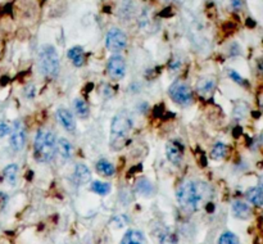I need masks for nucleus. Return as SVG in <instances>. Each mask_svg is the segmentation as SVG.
Instances as JSON below:
<instances>
[{"mask_svg": "<svg viewBox=\"0 0 263 244\" xmlns=\"http://www.w3.org/2000/svg\"><path fill=\"white\" fill-rule=\"evenodd\" d=\"M210 195V188L207 182L185 181L179 186L176 193L180 207L188 212H195L208 201Z\"/></svg>", "mask_w": 263, "mask_h": 244, "instance_id": "f257e3e1", "label": "nucleus"}, {"mask_svg": "<svg viewBox=\"0 0 263 244\" xmlns=\"http://www.w3.org/2000/svg\"><path fill=\"white\" fill-rule=\"evenodd\" d=\"M35 158L40 162H50L56 156L57 139L52 130H40L36 133L34 142Z\"/></svg>", "mask_w": 263, "mask_h": 244, "instance_id": "f03ea898", "label": "nucleus"}, {"mask_svg": "<svg viewBox=\"0 0 263 244\" xmlns=\"http://www.w3.org/2000/svg\"><path fill=\"white\" fill-rule=\"evenodd\" d=\"M37 63L40 68L41 74L48 76V78H54L59 71V56L56 48L53 45H43L39 50L37 56Z\"/></svg>", "mask_w": 263, "mask_h": 244, "instance_id": "7ed1b4c3", "label": "nucleus"}, {"mask_svg": "<svg viewBox=\"0 0 263 244\" xmlns=\"http://www.w3.org/2000/svg\"><path fill=\"white\" fill-rule=\"evenodd\" d=\"M132 118L127 112H120L116 114L111 125L112 146L115 147L116 143H120V146H121V143L125 142L127 135L132 130Z\"/></svg>", "mask_w": 263, "mask_h": 244, "instance_id": "20e7f679", "label": "nucleus"}, {"mask_svg": "<svg viewBox=\"0 0 263 244\" xmlns=\"http://www.w3.org/2000/svg\"><path fill=\"white\" fill-rule=\"evenodd\" d=\"M168 94L172 100L180 105H189L193 103L192 90L183 81H175L168 89Z\"/></svg>", "mask_w": 263, "mask_h": 244, "instance_id": "39448f33", "label": "nucleus"}, {"mask_svg": "<svg viewBox=\"0 0 263 244\" xmlns=\"http://www.w3.org/2000/svg\"><path fill=\"white\" fill-rule=\"evenodd\" d=\"M105 45L109 52H121L127 45V36L120 28H112L105 36Z\"/></svg>", "mask_w": 263, "mask_h": 244, "instance_id": "423d86ee", "label": "nucleus"}, {"mask_svg": "<svg viewBox=\"0 0 263 244\" xmlns=\"http://www.w3.org/2000/svg\"><path fill=\"white\" fill-rule=\"evenodd\" d=\"M26 144V130L22 122L16 121L13 124L12 131H10V147L13 151L19 152L23 149Z\"/></svg>", "mask_w": 263, "mask_h": 244, "instance_id": "0eeeda50", "label": "nucleus"}, {"mask_svg": "<svg viewBox=\"0 0 263 244\" xmlns=\"http://www.w3.org/2000/svg\"><path fill=\"white\" fill-rule=\"evenodd\" d=\"M109 78L113 80H121L126 75V62L121 56H113L109 59L108 66H107Z\"/></svg>", "mask_w": 263, "mask_h": 244, "instance_id": "6e6552de", "label": "nucleus"}, {"mask_svg": "<svg viewBox=\"0 0 263 244\" xmlns=\"http://www.w3.org/2000/svg\"><path fill=\"white\" fill-rule=\"evenodd\" d=\"M166 155L171 163L180 166L184 160V146L179 140H171L166 146Z\"/></svg>", "mask_w": 263, "mask_h": 244, "instance_id": "1a4fd4ad", "label": "nucleus"}, {"mask_svg": "<svg viewBox=\"0 0 263 244\" xmlns=\"http://www.w3.org/2000/svg\"><path fill=\"white\" fill-rule=\"evenodd\" d=\"M57 118H58L59 124L65 127L66 130L69 133H73L76 130V121H74L73 114L66 108H59L57 111Z\"/></svg>", "mask_w": 263, "mask_h": 244, "instance_id": "9d476101", "label": "nucleus"}, {"mask_svg": "<svg viewBox=\"0 0 263 244\" xmlns=\"http://www.w3.org/2000/svg\"><path fill=\"white\" fill-rule=\"evenodd\" d=\"M90 179H91V172H90L89 168L82 163L76 164V167H74V180H76V182L84 185V184H87L90 181Z\"/></svg>", "mask_w": 263, "mask_h": 244, "instance_id": "9b49d317", "label": "nucleus"}, {"mask_svg": "<svg viewBox=\"0 0 263 244\" xmlns=\"http://www.w3.org/2000/svg\"><path fill=\"white\" fill-rule=\"evenodd\" d=\"M57 152L58 155L63 158V160H69L72 157V144L65 138H61V139L57 140Z\"/></svg>", "mask_w": 263, "mask_h": 244, "instance_id": "f8f14e48", "label": "nucleus"}, {"mask_svg": "<svg viewBox=\"0 0 263 244\" xmlns=\"http://www.w3.org/2000/svg\"><path fill=\"white\" fill-rule=\"evenodd\" d=\"M232 213H234V216L238 217V219L245 220L251 216L252 211L251 207H249L247 203H244V202L242 201H236L232 204Z\"/></svg>", "mask_w": 263, "mask_h": 244, "instance_id": "ddd939ff", "label": "nucleus"}, {"mask_svg": "<svg viewBox=\"0 0 263 244\" xmlns=\"http://www.w3.org/2000/svg\"><path fill=\"white\" fill-rule=\"evenodd\" d=\"M121 244H146L144 234L137 230H130L125 234Z\"/></svg>", "mask_w": 263, "mask_h": 244, "instance_id": "4468645a", "label": "nucleus"}, {"mask_svg": "<svg viewBox=\"0 0 263 244\" xmlns=\"http://www.w3.org/2000/svg\"><path fill=\"white\" fill-rule=\"evenodd\" d=\"M67 56H68V58L71 59L72 63H73L76 67H80V66L84 65L85 53H84V49H82L81 47L71 48V49L68 50V53H67Z\"/></svg>", "mask_w": 263, "mask_h": 244, "instance_id": "2eb2a0df", "label": "nucleus"}, {"mask_svg": "<svg viewBox=\"0 0 263 244\" xmlns=\"http://www.w3.org/2000/svg\"><path fill=\"white\" fill-rule=\"evenodd\" d=\"M216 87V81L213 79H201L198 82V86H197V90L201 95H208L214 90Z\"/></svg>", "mask_w": 263, "mask_h": 244, "instance_id": "dca6fc26", "label": "nucleus"}, {"mask_svg": "<svg viewBox=\"0 0 263 244\" xmlns=\"http://www.w3.org/2000/svg\"><path fill=\"white\" fill-rule=\"evenodd\" d=\"M247 199L254 206L263 204V190L261 188H251L247 192Z\"/></svg>", "mask_w": 263, "mask_h": 244, "instance_id": "f3484780", "label": "nucleus"}, {"mask_svg": "<svg viewBox=\"0 0 263 244\" xmlns=\"http://www.w3.org/2000/svg\"><path fill=\"white\" fill-rule=\"evenodd\" d=\"M3 175H4V179L9 182L10 185H16L17 176H18V166L14 163L8 164V166L4 168Z\"/></svg>", "mask_w": 263, "mask_h": 244, "instance_id": "a211bd4d", "label": "nucleus"}, {"mask_svg": "<svg viewBox=\"0 0 263 244\" xmlns=\"http://www.w3.org/2000/svg\"><path fill=\"white\" fill-rule=\"evenodd\" d=\"M96 171L100 173V175H103V176H113L116 172V168L115 166L111 163V162L105 161V160H102V161H99L98 163H96Z\"/></svg>", "mask_w": 263, "mask_h": 244, "instance_id": "6ab92c4d", "label": "nucleus"}, {"mask_svg": "<svg viewBox=\"0 0 263 244\" xmlns=\"http://www.w3.org/2000/svg\"><path fill=\"white\" fill-rule=\"evenodd\" d=\"M227 155V146L226 144H223L221 142H217L216 144L212 148V152H210V157L216 160V161H220L222 158L226 157Z\"/></svg>", "mask_w": 263, "mask_h": 244, "instance_id": "aec40b11", "label": "nucleus"}, {"mask_svg": "<svg viewBox=\"0 0 263 244\" xmlns=\"http://www.w3.org/2000/svg\"><path fill=\"white\" fill-rule=\"evenodd\" d=\"M74 111H76V114H77L80 118H85L89 116V105L85 100L82 99H76L73 103Z\"/></svg>", "mask_w": 263, "mask_h": 244, "instance_id": "412c9836", "label": "nucleus"}, {"mask_svg": "<svg viewBox=\"0 0 263 244\" xmlns=\"http://www.w3.org/2000/svg\"><path fill=\"white\" fill-rule=\"evenodd\" d=\"M91 190H93L94 193H96V194L105 195L111 192V185H109L108 182L94 181L93 184H91Z\"/></svg>", "mask_w": 263, "mask_h": 244, "instance_id": "4be33fe9", "label": "nucleus"}, {"mask_svg": "<svg viewBox=\"0 0 263 244\" xmlns=\"http://www.w3.org/2000/svg\"><path fill=\"white\" fill-rule=\"evenodd\" d=\"M218 244H239V238L234 233L226 232L220 237Z\"/></svg>", "mask_w": 263, "mask_h": 244, "instance_id": "5701e85b", "label": "nucleus"}, {"mask_svg": "<svg viewBox=\"0 0 263 244\" xmlns=\"http://www.w3.org/2000/svg\"><path fill=\"white\" fill-rule=\"evenodd\" d=\"M137 192H139L140 194L150 195L153 193L152 184L146 181V180H141V181H139V184H137Z\"/></svg>", "mask_w": 263, "mask_h": 244, "instance_id": "b1692460", "label": "nucleus"}, {"mask_svg": "<svg viewBox=\"0 0 263 244\" xmlns=\"http://www.w3.org/2000/svg\"><path fill=\"white\" fill-rule=\"evenodd\" d=\"M161 244H177V237L174 233H166L161 237Z\"/></svg>", "mask_w": 263, "mask_h": 244, "instance_id": "393cba45", "label": "nucleus"}, {"mask_svg": "<svg viewBox=\"0 0 263 244\" xmlns=\"http://www.w3.org/2000/svg\"><path fill=\"white\" fill-rule=\"evenodd\" d=\"M10 131H12V127L9 125L5 124V122H0V138L6 136L8 134H10Z\"/></svg>", "mask_w": 263, "mask_h": 244, "instance_id": "a878e982", "label": "nucleus"}, {"mask_svg": "<svg viewBox=\"0 0 263 244\" xmlns=\"http://www.w3.org/2000/svg\"><path fill=\"white\" fill-rule=\"evenodd\" d=\"M229 76L232 79V80L235 81V82L240 83V85H244V83H245V81L243 80L242 76H240V75H239L236 71H234V70H230V71H229Z\"/></svg>", "mask_w": 263, "mask_h": 244, "instance_id": "bb28decb", "label": "nucleus"}, {"mask_svg": "<svg viewBox=\"0 0 263 244\" xmlns=\"http://www.w3.org/2000/svg\"><path fill=\"white\" fill-rule=\"evenodd\" d=\"M230 1H231V6L234 8V9H236V10L242 9L243 0H230Z\"/></svg>", "mask_w": 263, "mask_h": 244, "instance_id": "cd10ccee", "label": "nucleus"}, {"mask_svg": "<svg viewBox=\"0 0 263 244\" xmlns=\"http://www.w3.org/2000/svg\"><path fill=\"white\" fill-rule=\"evenodd\" d=\"M258 70L263 74V59H261L260 63H258Z\"/></svg>", "mask_w": 263, "mask_h": 244, "instance_id": "c85d7f7f", "label": "nucleus"}, {"mask_svg": "<svg viewBox=\"0 0 263 244\" xmlns=\"http://www.w3.org/2000/svg\"><path fill=\"white\" fill-rule=\"evenodd\" d=\"M258 184H260V186H258V188H261L263 190V175L260 177V180H258Z\"/></svg>", "mask_w": 263, "mask_h": 244, "instance_id": "c756f323", "label": "nucleus"}, {"mask_svg": "<svg viewBox=\"0 0 263 244\" xmlns=\"http://www.w3.org/2000/svg\"><path fill=\"white\" fill-rule=\"evenodd\" d=\"M262 139H263V135H262Z\"/></svg>", "mask_w": 263, "mask_h": 244, "instance_id": "7c9ffc66", "label": "nucleus"}]
</instances>
